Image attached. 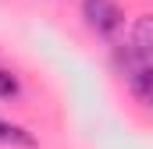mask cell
Masks as SVG:
<instances>
[{"label":"cell","mask_w":153,"mask_h":149,"mask_svg":"<svg viewBox=\"0 0 153 149\" xmlns=\"http://www.w3.org/2000/svg\"><path fill=\"white\" fill-rule=\"evenodd\" d=\"M82 18L100 36H114L117 29H121V21H125L121 18V7H117L114 0H82Z\"/></svg>","instance_id":"obj_1"},{"label":"cell","mask_w":153,"mask_h":149,"mask_svg":"<svg viewBox=\"0 0 153 149\" xmlns=\"http://www.w3.org/2000/svg\"><path fill=\"white\" fill-rule=\"evenodd\" d=\"M128 46H132L143 60H153V14H139V18L132 21Z\"/></svg>","instance_id":"obj_2"},{"label":"cell","mask_w":153,"mask_h":149,"mask_svg":"<svg viewBox=\"0 0 153 149\" xmlns=\"http://www.w3.org/2000/svg\"><path fill=\"white\" fill-rule=\"evenodd\" d=\"M125 82H128V89H132L139 100L150 103V96H153V60L143 64V68H135L132 74H125Z\"/></svg>","instance_id":"obj_3"},{"label":"cell","mask_w":153,"mask_h":149,"mask_svg":"<svg viewBox=\"0 0 153 149\" xmlns=\"http://www.w3.org/2000/svg\"><path fill=\"white\" fill-rule=\"evenodd\" d=\"M0 146H36V139L32 135H25V128H18V124H7V121H0Z\"/></svg>","instance_id":"obj_4"},{"label":"cell","mask_w":153,"mask_h":149,"mask_svg":"<svg viewBox=\"0 0 153 149\" xmlns=\"http://www.w3.org/2000/svg\"><path fill=\"white\" fill-rule=\"evenodd\" d=\"M18 92H22L18 78H14L11 71H4V68H0V100H14Z\"/></svg>","instance_id":"obj_5"},{"label":"cell","mask_w":153,"mask_h":149,"mask_svg":"<svg viewBox=\"0 0 153 149\" xmlns=\"http://www.w3.org/2000/svg\"><path fill=\"white\" fill-rule=\"evenodd\" d=\"M150 103H153V96H150Z\"/></svg>","instance_id":"obj_6"}]
</instances>
